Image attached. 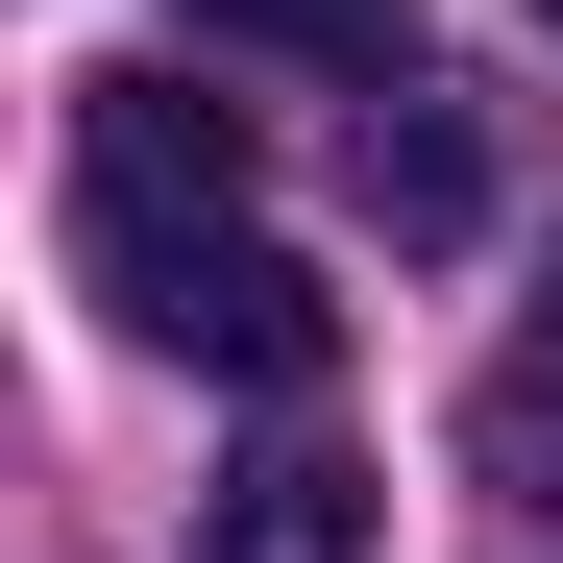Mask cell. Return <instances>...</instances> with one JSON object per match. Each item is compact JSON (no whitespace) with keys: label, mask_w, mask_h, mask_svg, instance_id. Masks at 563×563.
Wrapping results in <instances>:
<instances>
[{"label":"cell","mask_w":563,"mask_h":563,"mask_svg":"<svg viewBox=\"0 0 563 563\" xmlns=\"http://www.w3.org/2000/svg\"><path fill=\"white\" fill-rule=\"evenodd\" d=\"M123 295V343H172V367H221V393H319L343 367V295L269 221H197V245H147V269H99Z\"/></svg>","instance_id":"1"},{"label":"cell","mask_w":563,"mask_h":563,"mask_svg":"<svg viewBox=\"0 0 563 563\" xmlns=\"http://www.w3.org/2000/svg\"><path fill=\"white\" fill-rule=\"evenodd\" d=\"M245 221V99H172V74H74V245L147 269V245H197Z\"/></svg>","instance_id":"2"},{"label":"cell","mask_w":563,"mask_h":563,"mask_svg":"<svg viewBox=\"0 0 563 563\" xmlns=\"http://www.w3.org/2000/svg\"><path fill=\"white\" fill-rule=\"evenodd\" d=\"M367 221H393V245H465V221H490V99L393 74V99H367Z\"/></svg>","instance_id":"3"},{"label":"cell","mask_w":563,"mask_h":563,"mask_svg":"<svg viewBox=\"0 0 563 563\" xmlns=\"http://www.w3.org/2000/svg\"><path fill=\"white\" fill-rule=\"evenodd\" d=\"M197 563H367V465H343V441L221 465V490H197Z\"/></svg>","instance_id":"4"},{"label":"cell","mask_w":563,"mask_h":563,"mask_svg":"<svg viewBox=\"0 0 563 563\" xmlns=\"http://www.w3.org/2000/svg\"><path fill=\"white\" fill-rule=\"evenodd\" d=\"M197 49H319V74H367V49H417V0H172Z\"/></svg>","instance_id":"5"},{"label":"cell","mask_w":563,"mask_h":563,"mask_svg":"<svg viewBox=\"0 0 563 563\" xmlns=\"http://www.w3.org/2000/svg\"><path fill=\"white\" fill-rule=\"evenodd\" d=\"M539 25H563V0H539Z\"/></svg>","instance_id":"6"}]
</instances>
